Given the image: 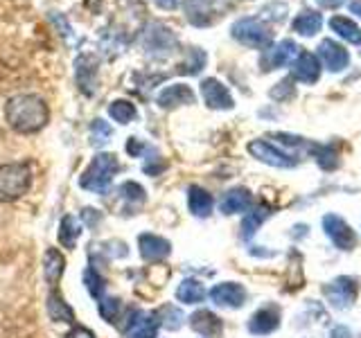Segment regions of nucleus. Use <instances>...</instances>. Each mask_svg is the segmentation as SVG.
<instances>
[{
    "instance_id": "1",
    "label": "nucleus",
    "mask_w": 361,
    "mask_h": 338,
    "mask_svg": "<svg viewBox=\"0 0 361 338\" xmlns=\"http://www.w3.org/2000/svg\"><path fill=\"white\" fill-rule=\"evenodd\" d=\"M5 120L16 133L30 135L39 133L41 129L48 127L50 122V108L45 104V99L39 95H14L7 99L5 104Z\"/></svg>"
},
{
    "instance_id": "2",
    "label": "nucleus",
    "mask_w": 361,
    "mask_h": 338,
    "mask_svg": "<svg viewBox=\"0 0 361 338\" xmlns=\"http://www.w3.org/2000/svg\"><path fill=\"white\" fill-rule=\"evenodd\" d=\"M118 172H120L118 156L111 151H99L82 172V176H79V187L93 192V194H106Z\"/></svg>"
},
{
    "instance_id": "3",
    "label": "nucleus",
    "mask_w": 361,
    "mask_h": 338,
    "mask_svg": "<svg viewBox=\"0 0 361 338\" xmlns=\"http://www.w3.org/2000/svg\"><path fill=\"white\" fill-rule=\"evenodd\" d=\"M142 48L149 61H165L178 50V39L163 23H149L142 34Z\"/></svg>"
},
{
    "instance_id": "4",
    "label": "nucleus",
    "mask_w": 361,
    "mask_h": 338,
    "mask_svg": "<svg viewBox=\"0 0 361 338\" xmlns=\"http://www.w3.org/2000/svg\"><path fill=\"white\" fill-rule=\"evenodd\" d=\"M32 185V167L27 163L0 165V203L18 201Z\"/></svg>"
},
{
    "instance_id": "5",
    "label": "nucleus",
    "mask_w": 361,
    "mask_h": 338,
    "mask_svg": "<svg viewBox=\"0 0 361 338\" xmlns=\"http://www.w3.org/2000/svg\"><path fill=\"white\" fill-rule=\"evenodd\" d=\"M231 37L237 43L253 50H267L269 45H274V32H271V27L262 18H253V16L235 20L231 27Z\"/></svg>"
},
{
    "instance_id": "6",
    "label": "nucleus",
    "mask_w": 361,
    "mask_h": 338,
    "mask_svg": "<svg viewBox=\"0 0 361 338\" xmlns=\"http://www.w3.org/2000/svg\"><path fill=\"white\" fill-rule=\"evenodd\" d=\"M246 151L251 154L255 161L264 163L269 167H276V169H293V167L298 165V161L289 151H282L278 144L267 142L262 138L248 142L246 144Z\"/></svg>"
},
{
    "instance_id": "7",
    "label": "nucleus",
    "mask_w": 361,
    "mask_h": 338,
    "mask_svg": "<svg viewBox=\"0 0 361 338\" xmlns=\"http://www.w3.org/2000/svg\"><path fill=\"white\" fill-rule=\"evenodd\" d=\"M357 293H359L357 280L348 275L334 277L332 282H327L323 287V296L334 309H350L357 300Z\"/></svg>"
},
{
    "instance_id": "8",
    "label": "nucleus",
    "mask_w": 361,
    "mask_h": 338,
    "mask_svg": "<svg viewBox=\"0 0 361 338\" xmlns=\"http://www.w3.org/2000/svg\"><path fill=\"white\" fill-rule=\"evenodd\" d=\"M124 334L127 338H158V325L156 315L149 311H142V309H129L127 311V318H124L122 325Z\"/></svg>"
},
{
    "instance_id": "9",
    "label": "nucleus",
    "mask_w": 361,
    "mask_h": 338,
    "mask_svg": "<svg viewBox=\"0 0 361 338\" xmlns=\"http://www.w3.org/2000/svg\"><path fill=\"white\" fill-rule=\"evenodd\" d=\"M298 52H300V48L289 39L280 41L276 45H269V48L262 52V56H259V68H262L264 73L278 70V68H285V65L293 63Z\"/></svg>"
},
{
    "instance_id": "10",
    "label": "nucleus",
    "mask_w": 361,
    "mask_h": 338,
    "mask_svg": "<svg viewBox=\"0 0 361 338\" xmlns=\"http://www.w3.org/2000/svg\"><path fill=\"white\" fill-rule=\"evenodd\" d=\"M323 230L330 237V242L338 248V251H353L357 246V234L350 228V223L343 221L338 214H325L323 217Z\"/></svg>"
},
{
    "instance_id": "11",
    "label": "nucleus",
    "mask_w": 361,
    "mask_h": 338,
    "mask_svg": "<svg viewBox=\"0 0 361 338\" xmlns=\"http://www.w3.org/2000/svg\"><path fill=\"white\" fill-rule=\"evenodd\" d=\"M201 97L206 101V106L212 111H231L235 106V99L231 95L228 86H224L217 77L203 79L201 82Z\"/></svg>"
},
{
    "instance_id": "12",
    "label": "nucleus",
    "mask_w": 361,
    "mask_h": 338,
    "mask_svg": "<svg viewBox=\"0 0 361 338\" xmlns=\"http://www.w3.org/2000/svg\"><path fill=\"white\" fill-rule=\"evenodd\" d=\"M316 56H319L321 65H325L327 73H341L350 65V52L343 48L341 43H336L332 39H325L319 43V48H316Z\"/></svg>"
},
{
    "instance_id": "13",
    "label": "nucleus",
    "mask_w": 361,
    "mask_h": 338,
    "mask_svg": "<svg viewBox=\"0 0 361 338\" xmlns=\"http://www.w3.org/2000/svg\"><path fill=\"white\" fill-rule=\"evenodd\" d=\"M97 75H99V61L95 54H79L75 61V79L77 86L84 95H95L97 86Z\"/></svg>"
},
{
    "instance_id": "14",
    "label": "nucleus",
    "mask_w": 361,
    "mask_h": 338,
    "mask_svg": "<svg viewBox=\"0 0 361 338\" xmlns=\"http://www.w3.org/2000/svg\"><path fill=\"white\" fill-rule=\"evenodd\" d=\"M210 300L217 304V307L240 309L246 302V289L240 282H221V284H214L210 289Z\"/></svg>"
},
{
    "instance_id": "15",
    "label": "nucleus",
    "mask_w": 361,
    "mask_h": 338,
    "mask_svg": "<svg viewBox=\"0 0 361 338\" xmlns=\"http://www.w3.org/2000/svg\"><path fill=\"white\" fill-rule=\"evenodd\" d=\"M195 101H197V95L188 84H169L156 95V104L161 106L163 111L190 106V104H195Z\"/></svg>"
},
{
    "instance_id": "16",
    "label": "nucleus",
    "mask_w": 361,
    "mask_h": 338,
    "mask_svg": "<svg viewBox=\"0 0 361 338\" xmlns=\"http://www.w3.org/2000/svg\"><path fill=\"white\" fill-rule=\"evenodd\" d=\"M321 70H323V65L319 61V56L312 52H298V56L291 63V79L310 86L319 82Z\"/></svg>"
},
{
    "instance_id": "17",
    "label": "nucleus",
    "mask_w": 361,
    "mask_h": 338,
    "mask_svg": "<svg viewBox=\"0 0 361 338\" xmlns=\"http://www.w3.org/2000/svg\"><path fill=\"white\" fill-rule=\"evenodd\" d=\"M138 251L145 262H163L172 253V244L165 237L154 234V232H142L138 237Z\"/></svg>"
},
{
    "instance_id": "18",
    "label": "nucleus",
    "mask_w": 361,
    "mask_h": 338,
    "mask_svg": "<svg viewBox=\"0 0 361 338\" xmlns=\"http://www.w3.org/2000/svg\"><path fill=\"white\" fill-rule=\"evenodd\" d=\"M278 327H280V309L276 304H267V307L257 309L251 318H248L246 330L255 336H267V334H274Z\"/></svg>"
},
{
    "instance_id": "19",
    "label": "nucleus",
    "mask_w": 361,
    "mask_h": 338,
    "mask_svg": "<svg viewBox=\"0 0 361 338\" xmlns=\"http://www.w3.org/2000/svg\"><path fill=\"white\" fill-rule=\"evenodd\" d=\"M190 327L203 338H217L224 332V323L217 313H212L210 309H199L190 315Z\"/></svg>"
},
{
    "instance_id": "20",
    "label": "nucleus",
    "mask_w": 361,
    "mask_h": 338,
    "mask_svg": "<svg viewBox=\"0 0 361 338\" xmlns=\"http://www.w3.org/2000/svg\"><path fill=\"white\" fill-rule=\"evenodd\" d=\"M253 208V196L246 187H233L228 189L219 201V210L224 214H240Z\"/></svg>"
},
{
    "instance_id": "21",
    "label": "nucleus",
    "mask_w": 361,
    "mask_h": 338,
    "mask_svg": "<svg viewBox=\"0 0 361 338\" xmlns=\"http://www.w3.org/2000/svg\"><path fill=\"white\" fill-rule=\"evenodd\" d=\"M118 194H120V201H122V212L127 214H135L147 201V192L142 185H138L135 180H127V183H122L118 187Z\"/></svg>"
},
{
    "instance_id": "22",
    "label": "nucleus",
    "mask_w": 361,
    "mask_h": 338,
    "mask_svg": "<svg viewBox=\"0 0 361 338\" xmlns=\"http://www.w3.org/2000/svg\"><path fill=\"white\" fill-rule=\"evenodd\" d=\"M66 273V257L61 255L59 248H48L43 255V275H45V282L56 289L59 287V282Z\"/></svg>"
},
{
    "instance_id": "23",
    "label": "nucleus",
    "mask_w": 361,
    "mask_h": 338,
    "mask_svg": "<svg viewBox=\"0 0 361 338\" xmlns=\"http://www.w3.org/2000/svg\"><path fill=\"white\" fill-rule=\"evenodd\" d=\"M183 5H185V16L192 25L208 27L212 23V14H214V5H217V0H183Z\"/></svg>"
},
{
    "instance_id": "24",
    "label": "nucleus",
    "mask_w": 361,
    "mask_h": 338,
    "mask_svg": "<svg viewBox=\"0 0 361 338\" xmlns=\"http://www.w3.org/2000/svg\"><path fill=\"white\" fill-rule=\"evenodd\" d=\"M45 309H48V318L52 323L75 325V311H73V307L63 300V296L56 289H52L48 293V300H45Z\"/></svg>"
},
{
    "instance_id": "25",
    "label": "nucleus",
    "mask_w": 361,
    "mask_h": 338,
    "mask_svg": "<svg viewBox=\"0 0 361 338\" xmlns=\"http://www.w3.org/2000/svg\"><path fill=\"white\" fill-rule=\"evenodd\" d=\"M212 208H214V199L208 189H203L199 185H192L188 189V210L195 214V217H199V219L210 217Z\"/></svg>"
},
{
    "instance_id": "26",
    "label": "nucleus",
    "mask_w": 361,
    "mask_h": 338,
    "mask_svg": "<svg viewBox=\"0 0 361 338\" xmlns=\"http://www.w3.org/2000/svg\"><path fill=\"white\" fill-rule=\"evenodd\" d=\"M323 27V16L316 9H302L300 14L293 18L291 30L300 34V37H314Z\"/></svg>"
},
{
    "instance_id": "27",
    "label": "nucleus",
    "mask_w": 361,
    "mask_h": 338,
    "mask_svg": "<svg viewBox=\"0 0 361 338\" xmlns=\"http://www.w3.org/2000/svg\"><path fill=\"white\" fill-rule=\"evenodd\" d=\"M206 296H208L206 287H203L201 282L195 277H185L176 287V300L180 304H199V302L206 300Z\"/></svg>"
},
{
    "instance_id": "28",
    "label": "nucleus",
    "mask_w": 361,
    "mask_h": 338,
    "mask_svg": "<svg viewBox=\"0 0 361 338\" xmlns=\"http://www.w3.org/2000/svg\"><path fill=\"white\" fill-rule=\"evenodd\" d=\"M330 30L336 34V37H341L343 41L353 43V45H361V27L353 18L348 16H332L330 18Z\"/></svg>"
},
{
    "instance_id": "29",
    "label": "nucleus",
    "mask_w": 361,
    "mask_h": 338,
    "mask_svg": "<svg viewBox=\"0 0 361 338\" xmlns=\"http://www.w3.org/2000/svg\"><path fill=\"white\" fill-rule=\"evenodd\" d=\"M79 234H82V223H79L73 214H66V217L59 221V244L68 251H73L79 242Z\"/></svg>"
},
{
    "instance_id": "30",
    "label": "nucleus",
    "mask_w": 361,
    "mask_h": 338,
    "mask_svg": "<svg viewBox=\"0 0 361 338\" xmlns=\"http://www.w3.org/2000/svg\"><path fill=\"white\" fill-rule=\"evenodd\" d=\"M271 217V210L264 208V206H259V208H251L246 212V217L242 221V237L246 242H251L253 239V234L257 232V228L262 225L267 219Z\"/></svg>"
},
{
    "instance_id": "31",
    "label": "nucleus",
    "mask_w": 361,
    "mask_h": 338,
    "mask_svg": "<svg viewBox=\"0 0 361 338\" xmlns=\"http://www.w3.org/2000/svg\"><path fill=\"white\" fill-rule=\"evenodd\" d=\"M154 315H156L158 325L165 327V330H169V332H178L185 323L183 311H180L178 307H174V304H163L161 309L154 311Z\"/></svg>"
},
{
    "instance_id": "32",
    "label": "nucleus",
    "mask_w": 361,
    "mask_h": 338,
    "mask_svg": "<svg viewBox=\"0 0 361 338\" xmlns=\"http://www.w3.org/2000/svg\"><path fill=\"white\" fill-rule=\"evenodd\" d=\"M206 61H208V56L201 48H188L183 61H180L178 68H176V73H180V75H199L203 68H206Z\"/></svg>"
},
{
    "instance_id": "33",
    "label": "nucleus",
    "mask_w": 361,
    "mask_h": 338,
    "mask_svg": "<svg viewBox=\"0 0 361 338\" xmlns=\"http://www.w3.org/2000/svg\"><path fill=\"white\" fill-rule=\"evenodd\" d=\"M109 115L120 124H131L138 118V108H135L129 99H116L109 104Z\"/></svg>"
},
{
    "instance_id": "34",
    "label": "nucleus",
    "mask_w": 361,
    "mask_h": 338,
    "mask_svg": "<svg viewBox=\"0 0 361 338\" xmlns=\"http://www.w3.org/2000/svg\"><path fill=\"white\" fill-rule=\"evenodd\" d=\"M82 280H84V287H86V291L93 296L95 300H99L102 296H104V287H106V282H104V277L99 275V270L95 268V266H86L84 268V275H82Z\"/></svg>"
},
{
    "instance_id": "35",
    "label": "nucleus",
    "mask_w": 361,
    "mask_h": 338,
    "mask_svg": "<svg viewBox=\"0 0 361 338\" xmlns=\"http://www.w3.org/2000/svg\"><path fill=\"white\" fill-rule=\"evenodd\" d=\"M97 311L106 323H111V325L118 323L120 313H122V300L116 298V296H102L97 300Z\"/></svg>"
},
{
    "instance_id": "36",
    "label": "nucleus",
    "mask_w": 361,
    "mask_h": 338,
    "mask_svg": "<svg viewBox=\"0 0 361 338\" xmlns=\"http://www.w3.org/2000/svg\"><path fill=\"white\" fill-rule=\"evenodd\" d=\"M111 135H113V129H111V124L106 120H93V124H90V144H106L111 140Z\"/></svg>"
},
{
    "instance_id": "37",
    "label": "nucleus",
    "mask_w": 361,
    "mask_h": 338,
    "mask_svg": "<svg viewBox=\"0 0 361 338\" xmlns=\"http://www.w3.org/2000/svg\"><path fill=\"white\" fill-rule=\"evenodd\" d=\"M314 158H316V163H319L323 169H334L338 165V154H336L334 146H330V144H319V149H316Z\"/></svg>"
},
{
    "instance_id": "38",
    "label": "nucleus",
    "mask_w": 361,
    "mask_h": 338,
    "mask_svg": "<svg viewBox=\"0 0 361 338\" xmlns=\"http://www.w3.org/2000/svg\"><path fill=\"white\" fill-rule=\"evenodd\" d=\"M293 95H296V86H293V79H291V77L282 79V82H278L274 88L269 90V97H271V99H276V101H287V99H291Z\"/></svg>"
},
{
    "instance_id": "39",
    "label": "nucleus",
    "mask_w": 361,
    "mask_h": 338,
    "mask_svg": "<svg viewBox=\"0 0 361 338\" xmlns=\"http://www.w3.org/2000/svg\"><path fill=\"white\" fill-rule=\"evenodd\" d=\"M167 169V163L163 161L161 156L156 154V149H152L149 154L145 156V163H142V172L147 176H158V174H163Z\"/></svg>"
},
{
    "instance_id": "40",
    "label": "nucleus",
    "mask_w": 361,
    "mask_h": 338,
    "mask_svg": "<svg viewBox=\"0 0 361 338\" xmlns=\"http://www.w3.org/2000/svg\"><path fill=\"white\" fill-rule=\"evenodd\" d=\"M287 14H289V7H287L285 3H269V5L262 9V18L274 20V23H282Z\"/></svg>"
},
{
    "instance_id": "41",
    "label": "nucleus",
    "mask_w": 361,
    "mask_h": 338,
    "mask_svg": "<svg viewBox=\"0 0 361 338\" xmlns=\"http://www.w3.org/2000/svg\"><path fill=\"white\" fill-rule=\"evenodd\" d=\"M152 149H154V146H149L140 138H129V142H127V154L133 156V158H145Z\"/></svg>"
},
{
    "instance_id": "42",
    "label": "nucleus",
    "mask_w": 361,
    "mask_h": 338,
    "mask_svg": "<svg viewBox=\"0 0 361 338\" xmlns=\"http://www.w3.org/2000/svg\"><path fill=\"white\" fill-rule=\"evenodd\" d=\"M99 219H102V212H97L95 208H84L82 210V223L86 225V228H97V223H99Z\"/></svg>"
},
{
    "instance_id": "43",
    "label": "nucleus",
    "mask_w": 361,
    "mask_h": 338,
    "mask_svg": "<svg viewBox=\"0 0 361 338\" xmlns=\"http://www.w3.org/2000/svg\"><path fill=\"white\" fill-rule=\"evenodd\" d=\"M50 20L54 23L56 27H59V34H61L63 39H68V41L73 39V30H71V25H68V20H63V16H59L56 11H52V14H50Z\"/></svg>"
},
{
    "instance_id": "44",
    "label": "nucleus",
    "mask_w": 361,
    "mask_h": 338,
    "mask_svg": "<svg viewBox=\"0 0 361 338\" xmlns=\"http://www.w3.org/2000/svg\"><path fill=\"white\" fill-rule=\"evenodd\" d=\"M63 338H97L93 332L88 330V327H82V325H73V330L68 332Z\"/></svg>"
},
{
    "instance_id": "45",
    "label": "nucleus",
    "mask_w": 361,
    "mask_h": 338,
    "mask_svg": "<svg viewBox=\"0 0 361 338\" xmlns=\"http://www.w3.org/2000/svg\"><path fill=\"white\" fill-rule=\"evenodd\" d=\"M152 3L156 7L165 9V11H174V9H178L180 5H183V0H152Z\"/></svg>"
},
{
    "instance_id": "46",
    "label": "nucleus",
    "mask_w": 361,
    "mask_h": 338,
    "mask_svg": "<svg viewBox=\"0 0 361 338\" xmlns=\"http://www.w3.org/2000/svg\"><path fill=\"white\" fill-rule=\"evenodd\" d=\"M321 7H325V9H336V7H341L343 3H348V0H316Z\"/></svg>"
},
{
    "instance_id": "47",
    "label": "nucleus",
    "mask_w": 361,
    "mask_h": 338,
    "mask_svg": "<svg viewBox=\"0 0 361 338\" xmlns=\"http://www.w3.org/2000/svg\"><path fill=\"white\" fill-rule=\"evenodd\" d=\"M350 9H353V14L361 16V0H355V3H353V5H350Z\"/></svg>"
}]
</instances>
